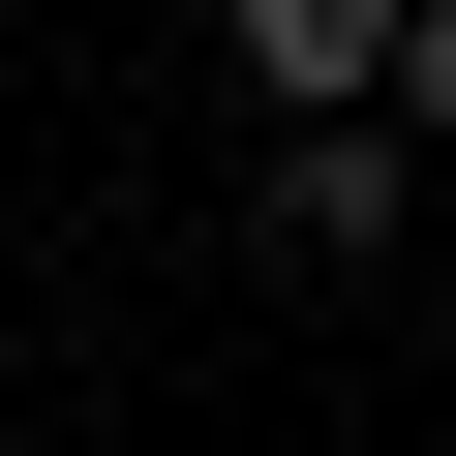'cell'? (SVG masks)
I'll return each mask as SVG.
<instances>
[{
  "mask_svg": "<svg viewBox=\"0 0 456 456\" xmlns=\"http://www.w3.org/2000/svg\"><path fill=\"white\" fill-rule=\"evenodd\" d=\"M395 183H426L395 122H274V244H305V274H365V244H395Z\"/></svg>",
  "mask_w": 456,
  "mask_h": 456,
  "instance_id": "obj_1",
  "label": "cell"
},
{
  "mask_svg": "<svg viewBox=\"0 0 456 456\" xmlns=\"http://www.w3.org/2000/svg\"><path fill=\"white\" fill-rule=\"evenodd\" d=\"M244 92H274V122H365V92H395V0H244Z\"/></svg>",
  "mask_w": 456,
  "mask_h": 456,
  "instance_id": "obj_2",
  "label": "cell"
},
{
  "mask_svg": "<svg viewBox=\"0 0 456 456\" xmlns=\"http://www.w3.org/2000/svg\"><path fill=\"white\" fill-rule=\"evenodd\" d=\"M365 122H426V152H456V0H395V92H365Z\"/></svg>",
  "mask_w": 456,
  "mask_h": 456,
  "instance_id": "obj_3",
  "label": "cell"
},
{
  "mask_svg": "<svg viewBox=\"0 0 456 456\" xmlns=\"http://www.w3.org/2000/svg\"><path fill=\"white\" fill-rule=\"evenodd\" d=\"M426 456H456V426H426Z\"/></svg>",
  "mask_w": 456,
  "mask_h": 456,
  "instance_id": "obj_4",
  "label": "cell"
}]
</instances>
